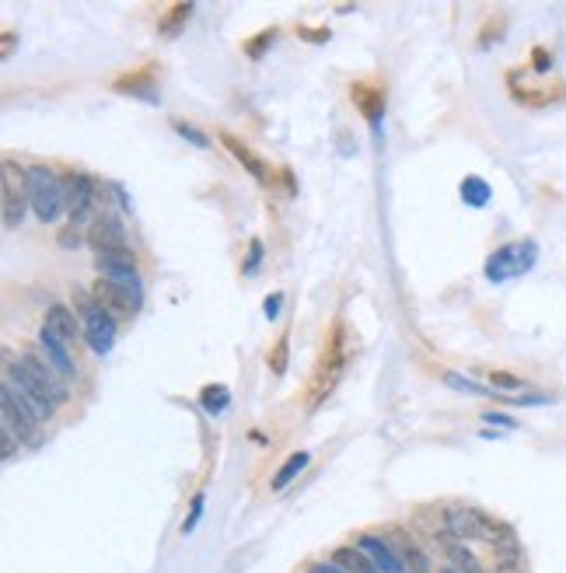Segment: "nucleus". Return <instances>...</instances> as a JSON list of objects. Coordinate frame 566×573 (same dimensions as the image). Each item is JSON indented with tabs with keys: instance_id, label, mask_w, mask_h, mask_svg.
<instances>
[{
	"instance_id": "1",
	"label": "nucleus",
	"mask_w": 566,
	"mask_h": 573,
	"mask_svg": "<svg viewBox=\"0 0 566 573\" xmlns=\"http://www.w3.org/2000/svg\"><path fill=\"white\" fill-rule=\"evenodd\" d=\"M444 531L454 535L458 542H482L497 552V563L503 559H521V546H518V535L514 528L482 514L479 507H452L448 518H444Z\"/></svg>"
},
{
	"instance_id": "2",
	"label": "nucleus",
	"mask_w": 566,
	"mask_h": 573,
	"mask_svg": "<svg viewBox=\"0 0 566 573\" xmlns=\"http://www.w3.org/2000/svg\"><path fill=\"white\" fill-rule=\"evenodd\" d=\"M25 175H28V207L35 210V217L43 224H53L60 217V210H67V185H64V179L53 168H45V164L25 168Z\"/></svg>"
},
{
	"instance_id": "3",
	"label": "nucleus",
	"mask_w": 566,
	"mask_h": 573,
	"mask_svg": "<svg viewBox=\"0 0 566 573\" xmlns=\"http://www.w3.org/2000/svg\"><path fill=\"white\" fill-rule=\"evenodd\" d=\"M4 385L15 391V399H18V402H22L25 410L35 416L39 423H45L49 416L56 413V402H53V399L43 391V385H39V381L25 370L22 361H11V364H7V378H4Z\"/></svg>"
},
{
	"instance_id": "4",
	"label": "nucleus",
	"mask_w": 566,
	"mask_h": 573,
	"mask_svg": "<svg viewBox=\"0 0 566 573\" xmlns=\"http://www.w3.org/2000/svg\"><path fill=\"white\" fill-rule=\"evenodd\" d=\"M539 262V245L535 242H511L486 259V280L490 283H503L511 276L528 273Z\"/></svg>"
},
{
	"instance_id": "5",
	"label": "nucleus",
	"mask_w": 566,
	"mask_h": 573,
	"mask_svg": "<svg viewBox=\"0 0 566 573\" xmlns=\"http://www.w3.org/2000/svg\"><path fill=\"white\" fill-rule=\"evenodd\" d=\"M94 298L105 301L109 308L123 311V315H134L144 304V287L136 276H102L94 283Z\"/></svg>"
},
{
	"instance_id": "6",
	"label": "nucleus",
	"mask_w": 566,
	"mask_h": 573,
	"mask_svg": "<svg viewBox=\"0 0 566 573\" xmlns=\"http://www.w3.org/2000/svg\"><path fill=\"white\" fill-rule=\"evenodd\" d=\"M0 175H4V228H15L22 224L28 207V175L11 158L0 164Z\"/></svg>"
},
{
	"instance_id": "7",
	"label": "nucleus",
	"mask_w": 566,
	"mask_h": 573,
	"mask_svg": "<svg viewBox=\"0 0 566 573\" xmlns=\"http://www.w3.org/2000/svg\"><path fill=\"white\" fill-rule=\"evenodd\" d=\"M84 340L98 357H105L115 346V319L109 315V308L94 301H84Z\"/></svg>"
},
{
	"instance_id": "8",
	"label": "nucleus",
	"mask_w": 566,
	"mask_h": 573,
	"mask_svg": "<svg viewBox=\"0 0 566 573\" xmlns=\"http://www.w3.org/2000/svg\"><path fill=\"white\" fill-rule=\"evenodd\" d=\"M0 410H4V434L15 437V440H35L39 420L25 410L7 385H0Z\"/></svg>"
},
{
	"instance_id": "9",
	"label": "nucleus",
	"mask_w": 566,
	"mask_h": 573,
	"mask_svg": "<svg viewBox=\"0 0 566 573\" xmlns=\"http://www.w3.org/2000/svg\"><path fill=\"white\" fill-rule=\"evenodd\" d=\"M67 185V213H70V228H81L91 217V207H94V183H91L84 172H74L64 179Z\"/></svg>"
},
{
	"instance_id": "10",
	"label": "nucleus",
	"mask_w": 566,
	"mask_h": 573,
	"mask_svg": "<svg viewBox=\"0 0 566 573\" xmlns=\"http://www.w3.org/2000/svg\"><path fill=\"white\" fill-rule=\"evenodd\" d=\"M18 361H22L25 370H28V374H32V378H35V381L43 385V391L49 395V399H53V402H56V406H60V402L67 399V381H64V378H60L56 370H53V364L45 361L43 353L28 350V353H22Z\"/></svg>"
},
{
	"instance_id": "11",
	"label": "nucleus",
	"mask_w": 566,
	"mask_h": 573,
	"mask_svg": "<svg viewBox=\"0 0 566 573\" xmlns=\"http://www.w3.org/2000/svg\"><path fill=\"white\" fill-rule=\"evenodd\" d=\"M39 346H43L45 361L53 364V370L64 378V381H74L77 378V364H74V346H67L53 329H39Z\"/></svg>"
},
{
	"instance_id": "12",
	"label": "nucleus",
	"mask_w": 566,
	"mask_h": 573,
	"mask_svg": "<svg viewBox=\"0 0 566 573\" xmlns=\"http://www.w3.org/2000/svg\"><path fill=\"white\" fill-rule=\"evenodd\" d=\"M385 538H388V546L395 549V556H399L402 573H431V556L420 549L406 531H399V528H395V531H388Z\"/></svg>"
},
{
	"instance_id": "13",
	"label": "nucleus",
	"mask_w": 566,
	"mask_h": 573,
	"mask_svg": "<svg viewBox=\"0 0 566 573\" xmlns=\"http://www.w3.org/2000/svg\"><path fill=\"white\" fill-rule=\"evenodd\" d=\"M91 245H94V252H109V249H130L126 245V228H123V221L115 217V213H102L88 231Z\"/></svg>"
},
{
	"instance_id": "14",
	"label": "nucleus",
	"mask_w": 566,
	"mask_h": 573,
	"mask_svg": "<svg viewBox=\"0 0 566 573\" xmlns=\"http://www.w3.org/2000/svg\"><path fill=\"white\" fill-rule=\"evenodd\" d=\"M45 329H53L67 346H74L84 336V325L77 321V315L70 311L67 304H49V311H45Z\"/></svg>"
},
{
	"instance_id": "15",
	"label": "nucleus",
	"mask_w": 566,
	"mask_h": 573,
	"mask_svg": "<svg viewBox=\"0 0 566 573\" xmlns=\"http://www.w3.org/2000/svg\"><path fill=\"white\" fill-rule=\"evenodd\" d=\"M363 552H367V559L378 567L382 573H402V563H399V556L395 549L388 546L385 535H361V542H357Z\"/></svg>"
},
{
	"instance_id": "16",
	"label": "nucleus",
	"mask_w": 566,
	"mask_h": 573,
	"mask_svg": "<svg viewBox=\"0 0 566 573\" xmlns=\"http://www.w3.org/2000/svg\"><path fill=\"white\" fill-rule=\"evenodd\" d=\"M221 143H224L227 151H231V158L238 161L245 172H249L255 183H266L270 175H266V164H263V158L252 151L245 140H238V137H231V133H221Z\"/></svg>"
},
{
	"instance_id": "17",
	"label": "nucleus",
	"mask_w": 566,
	"mask_h": 573,
	"mask_svg": "<svg viewBox=\"0 0 566 573\" xmlns=\"http://www.w3.org/2000/svg\"><path fill=\"white\" fill-rule=\"evenodd\" d=\"M441 546H444L448 559H452V570H458V573H486V570H482V563L476 559V552L469 549L465 542H458L454 535L441 531Z\"/></svg>"
},
{
	"instance_id": "18",
	"label": "nucleus",
	"mask_w": 566,
	"mask_h": 573,
	"mask_svg": "<svg viewBox=\"0 0 566 573\" xmlns=\"http://www.w3.org/2000/svg\"><path fill=\"white\" fill-rule=\"evenodd\" d=\"M98 273L102 276H136V259L130 249H109V252H94Z\"/></svg>"
},
{
	"instance_id": "19",
	"label": "nucleus",
	"mask_w": 566,
	"mask_h": 573,
	"mask_svg": "<svg viewBox=\"0 0 566 573\" xmlns=\"http://www.w3.org/2000/svg\"><path fill=\"white\" fill-rule=\"evenodd\" d=\"M333 563L346 573H382L371 559H367V552L361 546H343V549L333 552Z\"/></svg>"
},
{
	"instance_id": "20",
	"label": "nucleus",
	"mask_w": 566,
	"mask_h": 573,
	"mask_svg": "<svg viewBox=\"0 0 566 573\" xmlns=\"http://www.w3.org/2000/svg\"><path fill=\"white\" fill-rule=\"evenodd\" d=\"M353 102L361 105V113L371 119V123H378L382 119V113H385V94H382V88H371V84H353Z\"/></svg>"
},
{
	"instance_id": "21",
	"label": "nucleus",
	"mask_w": 566,
	"mask_h": 573,
	"mask_svg": "<svg viewBox=\"0 0 566 573\" xmlns=\"http://www.w3.org/2000/svg\"><path fill=\"white\" fill-rule=\"evenodd\" d=\"M151 74H123L119 81H115V92H126V94H136V98H144V102H151V105H158V92L151 88Z\"/></svg>"
},
{
	"instance_id": "22",
	"label": "nucleus",
	"mask_w": 566,
	"mask_h": 573,
	"mask_svg": "<svg viewBox=\"0 0 566 573\" xmlns=\"http://www.w3.org/2000/svg\"><path fill=\"white\" fill-rule=\"evenodd\" d=\"M444 381H448L454 391H465V395H479V399H503V402H511V399H514V395H500V391L490 389V385H479V381L465 378V374H458V370H444Z\"/></svg>"
},
{
	"instance_id": "23",
	"label": "nucleus",
	"mask_w": 566,
	"mask_h": 573,
	"mask_svg": "<svg viewBox=\"0 0 566 573\" xmlns=\"http://www.w3.org/2000/svg\"><path fill=\"white\" fill-rule=\"evenodd\" d=\"M490 200H493V189H490V183H486V179L469 175V179L462 183V203H465V207L482 210L486 203H490Z\"/></svg>"
},
{
	"instance_id": "24",
	"label": "nucleus",
	"mask_w": 566,
	"mask_h": 573,
	"mask_svg": "<svg viewBox=\"0 0 566 573\" xmlns=\"http://www.w3.org/2000/svg\"><path fill=\"white\" fill-rule=\"evenodd\" d=\"M308 461H312V455L308 451H297V455H291V459L280 465V472L273 476V489L280 493V489H287L291 486V479H297L304 469H308Z\"/></svg>"
},
{
	"instance_id": "25",
	"label": "nucleus",
	"mask_w": 566,
	"mask_h": 573,
	"mask_svg": "<svg viewBox=\"0 0 566 573\" xmlns=\"http://www.w3.org/2000/svg\"><path fill=\"white\" fill-rule=\"evenodd\" d=\"M189 15H193V4H175L164 18H161V35H168V39H175L182 28H185V22H189Z\"/></svg>"
},
{
	"instance_id": "26",
	"label": "nucleus",
	"mask_w": 566,
	"mask_h": 573,
	"mask_svg": "<svg viewBox=\"0 0 566 573\" xmlns=\"http://www.w3.org/2000/svg\"><path fill=\"white\" fill-rule=\"evenodd\" d=\"M200 402H204V410L210 416L224 413L227 406H231V391L224 389V385H206L204 391H200Z\"/></svg>"
},
{
	"instance_id": "27",
	"label": "nucleus",
	"mask_w": 566,
	"mask_h": 573,
	"mask_svg": "<svg viewBox=\"0 0 566 573\" xmlns=\"http://www.w3.org/2000/svg\"><path fill=\"white\" fill-rule=\"evenodd\" d=\"M287 361H291V336L283 332V336L276 340V346H273V353H270V370L276 374V378H283V374H287Z\"/></svg>"
},
{
	"instance_id": "28",
	"label": "nucleus",
	"mask_w": 566,
	"mask_h": 573,
	"mask_svg": "<svg viewBox=\"0 0 566 573\" xmlns=\"http://www.w3.org/2000/svg\"><path fill=\"white\" fill-rule=\"evenodd\" d=\"M490 385H493V389H497L500 395H503V391L528 389V385H524L521 378H514V374H507V370H493V374H490Z\"/></svg>"
},
{
	"instance_id": "29",
	"label": "nucleus",
	"mask_w": 566,
	"mask_h": 573,
	"mask_svg": "<svg viewBox=\"0 0 566 573\" xmlns=\"http://www.w3.org/2000/svg\"><path fill=\"white\" fill-rule=\"evenodd\" d=\"M273 39H276V32H273V28H266V32H259L255 39H249V43H245V53H249L252 60H259V56L266 53V46H270Z\"/></svg>"
},
{
	"instance_id": "30",
	"label": "nucleus",
	"mask_w": 566,
	"mask_h": 573,
	"mask_svg": "<svg viewBox=\"0 0 566 573\" xmlns=\"http://www.w3.org/2000/svg\"><path fill=\"white\" fill-rule=\"evenodd\" d=\"M259 262H263V242H259V238H252V242H249V259L242 262V273L252 276L255 270H259Z\"/></svg>"
},
{
	"instance_id": "31",
	"label": "nucleus",
	"mask_w": 566,
	"mask_h": 573,
	"mask_svg": "<svg viewBox=\"0 0 566 573\" xmlns=\"http://www.w3.org/2000/svg\"><path fill=\"white\" fill-rule=\"evenodd\" d=\"M175 130H179L182 140H189V143H196V147H210V137H204L196 126H189V123H175Z\"/></svg>"
},
{
	"instance_id": "32",
	"label": "nucleus",
	"mask_w": 566,
	"mask_h": 573,
	"mask_svg": "<svg viewBox=\"0 0 566 573\" xmlns=\"http://www.w3.org/2000/svg\"><path fill=\"white\" fill-rule=\"evenodd\" d=\"M200 514H204V493H196V497H193V510H189V518H185V525H182V531H185V535L196 528Z\"/></svg>"
},
{
	"instance_id": "33",
	"label": "nucleus",
	"mask_w": 566,
	"mask_h": 573,
	"mask_svg": "<svg viewBox=\"0 0 566 573\" xmlns=\"http://www.w3.org/2000/svg\"><path fill=\"white\" fill-rule=\"evenodd\" d=\"M280 304H283V294H270V298H266V304H263V315L273 321L276 315H280Z\"/></svg>"
},
{
	"instance_id": "34",
	"label": "nucleus",
	"mask_w": 566,
	"mask_h": 573,
	"mask_svg": "<svg viewBox=\"0 0 566 573\" xmlns=\"http://www.w3.org/2000/svg\"><path fill=\"white\" fill-rule=\"evenodd\" d=\"M482 423H497V427H507V430L518 427V420H511V416H503V413H482Z\"/></svg>"
},
{
	"instance_id": "35",
	"label": "nucleus",
	"mask_w": 566,
	"mask_h": 573,
	"mask_svg": "<svg viewBox=\"0 0 566 573\" xmlns=\"http://www.w3.org/2000/svg\"><path fill=\"white\" fill-rule=\"evenodd\" d=\"M549 67H552V56H549V53L539 46V49H535V70H539V74H545Z\"/></svg>"
},
{
	"instance_id": "36",
	"label": "nucleus",
	"mask_w": 566,
	"mask_h": 573,
	"mask_svg": "<svg viewBox=\"0 0 566 573\" xmlns=\"http://www.w3.org/2000/svg\"><path fill=\"white\" fill-rule=\"evenodd\" d=\"M60 245H64V249H77V228L60 231Z\"/></svg>"
},
{
	"instance_id": "37",
	"label": "nucleus",
	"mask_w": 566,
	"mask_h": 573,
	"mask_svg": "<svg viewBox=\"0 0 566 573\" xmlns=\"http://www.w3.org/2000/svg\"><path fill=\"white\" fill-rule=\"evenodd\" d=\"M493 573H521V559H503V563H497Z\"/></svg>"
},
{
	"instance_id": "38",
	"label": "nucleus",
	"mask_w": 566,
	"mask_h": 573,
	"mask_svg": "<svg viewBox=\"0 0 566 573\" xmlns=\"http://www.w3.org/2000/svg\"><path fill=\"white\" fill-rule=\"evenodd\" d=\"M308 573H346V570H340L336 563H312V567H308Z\"/></svg>"
},
{
	"instance_id": "39",
	"label": "nucleus",
	"mask_w": 566,
	"mask_h": 573,
	"mask_svg": "<svg viewBox=\"0 0 566 573\" xmlns=\"http://www.w3.org/2000/svg\"><path fill=\"white\" fill-rule=\"evenodd\" d=\"M301 35L312 39V43H325V39H329V32H308V28H301Z\"/></svg>"
},
{
	"instance_id": "40",
	"label": "nucleus",
	"mask_w": 566,
	"mask_h": 573,
	"mask_svg": "<svg viewBox=\"0 0 566 573\" xmlns=\"http://www.w3.org/2000/svg\"><path fill=\"white\" fill-rule=\"evenodd\" d=\"M11 46H15V35H11V32H7V35H4V56H7V53H11Z\"/></svg>"
},
{
	"instance_id": "41",
	"label": "nucleus",
	"mask_w": 566,
	"mask_h": 573,
	"mask_svg": "<svg viewBox=\"0 0 566 573\" xmlns=\"http://www.w3.org/2000/svg\"><path fill=\"white\" fill-rule=\"evenodd\" d=\"M441 573H458V570H452V567H444V570H441Z\"/></svg>"
}]
</instances>
